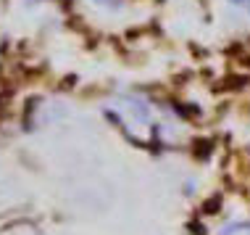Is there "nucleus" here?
<instances>
[{
  "label": "nucleus",
  "mask_w": 250,
  "mask_h": 235,
  "mask_svg": "<svg viewBox=\"0 0 250 235\" xmlns=\"http://www.w3.org/2000/svg\"><path fill=\"white\" fill-rule=\"evenodd\" d=\"M232 5H237V8H245L248 16H250V0H229Z\"/></svg>",
  "instance_id": "20e7f679"
},
{
  "label": "nucleus",
  "mask_w": 250,
  "mask_h": 235,
  "mask_svg": "<svg viewBox=\"0 0 250 235\" xmlns=\"http://www.w3.org/2000/svg\"><path fill=\"white\" fill-rule=\"evenodd\" d=\"M216 235H250V219H234V222H227Z\"/></svg>",
  "instance_id": "7ed1b4c3"
},
{
  "label": "nucleus",
  "mask_w": 250,
  "mask_h": 235,
  "mask_svg": "<svg viewBox=\"0 0 250 235\" xmlns=\"http://www.w3.org/2000/svg\"><path fill=\"white\" fill-rule=\"evenodd\" d=\"M26 3H48V0H26ZM84 3L95 5V8H100V11L116 13V11L124 8V3H126V0H84Z\"/></svg>",
  "instance_id": "f03ea898"
},
{
  "label": "nucleus",
  "mask_w": 250,
  "mask_h": 235,
  "mask_svg": "<svg viewBox=\"0 0 250 235\" xmlns=\"http://www.w3.org/2000/svg\"><path fill=\"white\" fill-rule=\"evenodd\" d=\"M105 119L134 145H161L168 140L166 111L143 93H119L103 106Z\"/></svg>",
  "instance_id": "f257e3e1"
}]
</instances>
